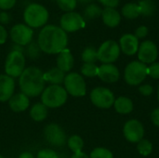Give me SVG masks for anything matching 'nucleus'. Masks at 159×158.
<instances>
[{"instance_id":"obj_1","label":"nucleus","mask_w":159,"mask_h":158,"mask_svg":"<svg viewBox=\"0 0 159 158\" xmlns=\"http://www.w3.org/2000/svg\"><path fill=\"white\" fill-rule=\"evenodd\" d=\"M37 44L46 54H59L67 47L68 35L60 26L45 25L38 34Z\"/></svg>"},{"instance_id":"obj_2","label":"nucleus","mask_w":159,"mask_h":158,"mask_svg":"<svg viewBox=\"0 0 159 158\" xmlns=\"http://www.w3.org/2000/svg\"><path fill=\"white\" fill-rule=\"evenodd\" d=\"M44 73L35 66L24 69L19 77V86L21 93L29 98H34L42 94L45 89Z\"/></svg>"},{"instance_id":"obj_3","label":"nucleus","mask_w":159,"mask_h":158,"mask_svg":"<svg viewBox=\"0 0 159 158\" xmlns=\"http://www.w3.org/2000/svg\"><path fill=\"white\" fill-rule=\"evenodd\" d=\"M49 18L48 10L39 3L29 4L23 11V20L26 25L32 29L43 28Z\"/></svg>"},{"instance_id":"obj_4","label":"nucleus","mask_w":159,"mask_h":158,"mask_svg":"<svg viewBox=\"0 0 159 158\" xmlns=\"http://www.w3.org/2000/svg\"><path fill=\"white\" fill-rule=\"evenodd\" d=\"M68 93L60 85H49L41 94V102L48 108H59L65 104Z\"/></svg>"},{"instance_id":"obj_5","label":"nucleus","mask_w":159,"mask_h":158,"mask_svg":"<svg viewBox=\"0 0 159 158\" xmlns=\"http://www.w3.org/2000/svg\"><path fill=\"white\" fill-rule=\"evenodd\" d=\"M5 74L12 78L20 77L25 69V57L22 51L12 49L5 61Z\"/></svg>"},{"instance_id":"obj_6","label":"nucleus","mask_w":159,"mask_h":158,"mask_svg":"<svg viewBox=\"0 0 159 158\" xmlns=\"http://www.w3.org/2000/svg\"><path fill=\"white\" fill-rule=\"evenodd\" d=\"M147 68L148 67L141 61H131L125 68V72H124L125 81L130 86L140 85L145 80L146 76L148 75Z\"/></svg>"},{"instance_id":"obj_7","label":"nucleus","mask_w":159,"mask_h":158,"mask_svg":"<svg viewBox=\"0 0 159 158\" xmlns=\"http://www.w3.org/2000/svg\"><path fill=\"white\" fill-rule=\"evenodd\" d=\"M63 86L68 94L73 97H83L87 93L84 77L78 73H69L65 75Z\"/></svg>"},{"instance_id":"obj_8","label":"nucleus","mask_w":159,"mask_h":158,"mask_svg":"<svg viewBox=\"0 0 159 158\" xmlns=\"http://www.w3.org/2000/svg\"><path fill=\"white\" fill-rule=\"evenodd\" d=\"M9 35L15 45L25 47L32 42L34 37V30L25 23H17L11 27Z\"/></svg>"},{"instance_id":"obj_9","label":"nucleus","mask_w":159,"mask_h":158,"mask_svg":"<svg viewBox=\"0 0 159 158\" xmlns=\"http://www.w3.org/2000/svg\"><path fill=\"white\" fill-rule=\"evenodd\" d=\"M98 61L103 64L115 62L120 55V47L114 40H107L103 42L97 50Z\"/></svg>"},{"instance_id":"obj_10","label":"nucleus","mask_w":159,"mask_h":158,"mask_svg":"<svg viewBox=\"0 0 159 158\" xmlns=\"http://www.w3.org/2000/svg\"><path fill=\"white\" fill-rule=\"evenodd\" d=\"M90 101L98 108L108 109L114 105L115 96L109 88L98 87L91 90Z\"/></svg>"},{"instance_id":"obj_11","label":"nucleus","mask_w":159,"mask_h":158,"mask_svg":"<svg viewBox=\"0 0 159 158\" xmlns=\"http://www.w3.org/2000/svg\"><path fill=\"white\" fill-rule=\"evenodd\" d=\"M44 136L46 141L52 146L62 147L67 143V136L61 126L50 123L44 129Z\"/></svg>"},{"instance_id":"obj_12","label":"nucleus","mask_w":159,"mask_h":158,"mask_svg":"<svg viewBox=\"0 0 159 158\" xmlns=\"http://www.w3.org/2000/svg\"><path fill=\"white\" fill-rule=\"evenodd\" d=\"M60 27L65 33H74L85 27V20L77 12H66L60 19Z\"/></svg>"},{"instance_id":"obj_13","label":"nucleus","mask_w":159,"mask_h":158,"mask_svg":"<svg viewBox=\"0 0 159 158\" xmlns=\"http://www.w3.org/2000/svg\"><path fill=\"white\" fill-rule=\"evenodd\" d=\"M123 132L127 141L132 143H138L143 138L144 129L140 121L131 119L125 124Z\"/></svg>"},{"instance_id":"obj_14","label":"nucleus","mask_w":159,"mask_h":158,"mask_svg":"<svg viewBox=\"0 0 159 158\" xmlns=\"http://www.w3.org/2000/svg\"><path fill=\"white\" fill-rule=\"evenodd\" d=\"M158 50L156 44L150 40L143 42L138 49V59L141 62L146 63H154L157 59Z\"/></svg>"},{"instance_id":"obj_15","label":"nucleus","mask_w":159,"mask_h":158,"mask_svg":"<svg viewBox=\"0 0 159 158\" xmlns=\"http://www.w3.org/2000/svg\"><path fill=\"white\" fill-rule=\"evenodd\" d=\"M15 91V80L6 74H0V102H8L14 95Z\"/></svg>"},{"instance_id":"obj_16","label":"nucleus","mask_w":159,"mask_h":158,"mask_svg":"<svg viewBox=\"0 0 159 158\" xmlns=\"http://www.w3.org/2000/svg\"><path fill=\"white\" fill-rule=\"evenodd\" d=\"M97 76H99V78L105 83H116L119 79L120 73L116 65L107 63L99 67Z\"/></svg>"},{"instance_id":"obj_17","label":"nucleus","mask_w":159,"mask_h":158,"mask_svg":"<svg viewBox=\"0 0 159 158\" xmlns=\"http://www.w3.org/2000/svg\"><path fill=\"white\" fill-rule=\"evenodd\" d=\"M120 50L126 55L132 56L138 52L139 49V40L134 34H126L120 38Z\"/></svg>"},{"instance_id":"obj_18","label":"nucleus","mask_w":159,"mask_h":158,"mask_svg":"<svg viewBox=\"0 0 159 158\" xmlns=\"http://www.w3.org/2000/svg\"><path fill=\"white\" fill-rule=\"evenodd\" d=\"M8 106L15 113L24 112L30 106V98L21 92L14 94L8 101Z\"/></svg>"},{"instance_id":"obj_19","label":"nucleus","mask_w":159,"mask_h":158,"mask_svg":"<svg viewBox=\"0 0 159 158\" xmlns=\"http://www.w3.org/2000/svg\"><path fill=\"white\" fill-rule=\"evenodd\" d=\"M56 63H57V68H59L63 73H67L70 72L74 67L75 59L71 51L65 48L64 50H62L58 54Z\"/></svg>"},{"instance_id":"obj_20","label":"nucleus","mask_w":159,"mask_h":158,"mask_svg":"<svg viewBox=\"0 0 159 158\" xmlns=\"http://www.w3.org/2000/svg\"><path fill=\"white\" fill-rule=\"evenodd\" d=\"M102 21L108 27H116L121 20V16L117 10L113 7H105L102 12Z\"/></svg>"},{"instance_id":"obj_21","label":"nucleus","mask_w":159,"mask_h":158,"mask_svg":"<svg viewBox=\"0 0 159 158\" xmlns=\"http://www.w3.org/2000/svg\"><path fill=\"white\" fill-rule=\"evenodd\" d=\"M65 73L61 71L59 68L54 67L44 73V80L47 83H49L50 85H60L63 84L64 78H65Z\"/></svg>"},{"instance_id":"obj_22","label":"nucleus","mask_w":159,"mask_h":158,"mask_svg":"<svg viewBox=\"0 0 159 158\" xmlns=\"http://www.w3.org/2000/svg\"><path fill=\"white\" fill-rule=\"evenodd\" d=\"M48 107L42 102H36L30 108V117L35 122H42L48 116Z\"/></svg>"},{"instance_id":"obj_23","label":"nucleus","mask_w":159,"mask_h":158,"mask_svg":"<svg viewBox=\"0 0 159 158\" xmlns=\"http://www.w3.org/2000/svg\"><path fill=\"white\" fill-rule=\"evenodd\" d=\"M114 107L118 114L128 115L133 110V102L129 98L119 97L116 100H115Z\"/></svg>"},{"instance_id":"obj_24","label":"nucleus","mask_w":159,"mask_h":158,"mask_svg":"<svg viewBox=\"0 0 159 158\" xmlns=\"http://www.w3.org/2000/svg\"><path fill=\"white\" fill-rule=\"evenodd\" d=\"M122 14L127 19L132 20L138 18L141 15V9L139 5L135 3H129L122 7Z\"/></svg>"},{"instance_id":"obj_25","label":"nucleus","mask_w":159,"mask_h":158,"mask_svg":"<svg viewBox=\"0 0 159 158\" xmlns=\"http://www.w3.org/2000/svg\"><path fill=\"white\" fill-rule=\"evenodd\" d=\"M67 145L74 154H77L82 152L84 147V141L79 135H72L67 139Z\"/></svg>"},{"instance_id":"obj_26","label":"nucleus","mask_w":159,"mask_h":158,"mask_svg":"<svg viewBox=\"0 0 159 158\" xmlns=\"http://www.w3.org/2000/svg\"><path fill=\"white\" fill-rule=\"evenodd\" d=\"M82 61L85 63H95L98 61L97 50L93 47H87L81 55Z\"/></svg>"},{"instance_id":"obj_27","label":"nucleus","mask_w":159,"mask_h":158,"mask_svg":"<svg viewBox=\"0 0 159 158\" xmlns=\"http://www.w3.org/2000/svg\"><path fill=\"white\" fill-rule=\"evenodd\" d=\"M81 74L87 77H95L98 75L99 67L95 63H84L80 69Z\"/></svg>"},{"instance_id":"obj_28","label":"nucleus","mask_w":159,"mask_h":158,"mask_svg":"<svg viewBox=\"0 0 159 158\" xmlns=\"http://www.w3.org/2000/svg\"><path fill=\"white\" fill-rule=\"evenodd\" d=\"M137 150L138 152L143 156H149L152 151H153V144L152 142H150L148 140H144L143 139L142 141H140L138 142V145H137Z\"/></svg>"},{"instance_id":"obj_29","label":"nucleus","mask_w":159,"mask_h":158,"mask_svg":"<svg viewBox=\"0 0 159 158\" xmlns=\"http://www.w3.org/2000/svg\"><path fill=\"white\" fill-rule=\"evenodd\" d=\"M56 3L60 9L66 12L74 11L77 5V0H56Z\"/></svg>"},{"instance_id":"obj_30","label":"nucleus","mask_w":159,"mask_h":158,"mask_svg":"<svg viewBox=\"0 0 159 158\" xmlns=\"http://www.w3.org/2000/svg\"><path fill=\"white\" fill-rule=\"evenodd\" d=\"M89 158H114V156L110 150L103 147H98L90 153Z\"/></svg>"},{"instance_id":"obj_31","label":"nucleus","mask_w":159,"mask_h":158,"mask_svg":"<svg viewBox=\"0 0 159 158\" xmlns=\"http://www.w3.org/2000/svg\"><path fill=\"white\" fill-rule=\"evenodd\" d=\"M102 10L101 9V7L95 4H90L89 5L86 9H85V16L88 19H95L99 16L102 15Z\"/></svg>"},{"instance_id":"obj_32","label":"nucleus","mask_w":159,"mask_h":158,"mask_svg":"<svg viewBox=\"0 0 159 158\" xmlns=\"http://www.w3.org/2000/svg\"><path fill=\"white\" fill-rule=\"evenodd\" d=\"M26 53L27 56L31 59H37L40 56V53L42 52L38 44L35 42H31L28 46H26Z\"/></svg>"},{"instance_id":"obj_33","label":"nucleus","mask_w":159,"mask_h":158,"mask_svg":"<svg viewBox=\"0 0 159 158\" xmlns=\"http://www.w3.org/2000/svg\"><path fill=\"white\" fill-rule=\"evenodd\" d=\"M140 9H141V14L149 16L152 15L155 11V5L151 0H143L139 4Z\"/></svg>"},{"instance_id":"obj_34","label":"nucleus","mask_w":159,"mask_h":158,"mask_svg":"<svg viewBox=\"0 0 159 158\" xmlns=\"http://www.w3.org/2000/svg\"><path fill=\"white\" fill-rule=\"evenodd\" d=\"M36 158H59L58 154L51 149H41L38 151Z\"/></svg>"},{"instance_id":"obj_35","label":"nucleus","mask_w":159,"mask_h":158,"mask_svg":"<svg viewBox=\"0 0 159 158\" xmlns=\"http://www.w3.org/2000/svg\"><path fill=\"white\" fill-rule=\"evenodd\" d=\"M147 74L154 79H159V62H154L147 68Z\"/></svg>"},{"instance_id":"obj_36","label":"nucleus","mask_w":159,"mask_h":158,"mask_svg":"<svg viewBox=\"0 0 159 158\" xmlns=\"http://www.w3.org/2000/svg\"><path fill=\"white\" fill-rule=\"evenodd\" d=\"M17 0H0V9L6 11L11 9L16 5Z\"/></svg>"},{"instance_id":"obj_37","label":"nucleus","mask_w":159,"mask_h":158,"mask_svg":"<svg viewBox=\"0 0 159 158\" xmlns=\"http://www.w3.org/2000/svg\"><path fill=\"white\" fill-rule=\"evenodd\" d=\"M153 87L149 84H144L139 87V91L143 96H150L153 93Z\"/></svg>"},{"instance_id":"obj_38","label":"nucleus","mask_w":159,"mask_h":158,"mask_svg":"<svg viewBox=\"0 0 159 158\" xmlns=\"http://www.w3.org/2000/svg\"><path fill=\"white\" fill-rule=\"evenodd\" d=\"M148 34V28L146 26H140L136 31H135V36L139 39V38H143L147 35Z\"/></svg>"},{"instance_id":"obj_39","label":"nucleus","mask_w":159,"mask_h":158,"mask_svg":"<svg viewBox=\"0 0 159 158\" xmlns=\"http://www.w3.org/2000/svg\"><path fill=\"white\" fill-rule=\"evenodd\" d=\"M7 36H8V34H7V29L3 25L0 24V45H3L7 42Z\"/></svg>"},{"instance_id":"obj_40","label":"nucleus","mask_w":159,"mask_h":158,"mask_svg":"<svg viewBox=\"0 0 159 158\" xmlns=\"http://www.w3.org/2000/svg\"><path fill=\"white\" fill-rule=\"evenodd\" d=\"M99 2L103 6H105L106 7H113V8L117 7L119 4V0H99Z\"/></svg>"},{"instance_id":"obj_41","label":"nucleus","mask_w":159,"mask_h":158,"mask_svg":"<svg viewBox=\"0 0 159 158\" xmlns=\"http://www.w3.org/2000/svg\"><path fill=\"white\" fill-rule=\"evenodd\" d=\"M10 20V16L7 11H1L0 12V24H7Z\"/></svg>"},{"instance_id":"obj_42","label":"nucleus","mask_w":159,"mask_h":158,"mask_svg":"<svg viewBox=\"0 0 159 158\" xmlns=\"http://www.w3.org/2000/svg\"><path fill=\"white\" fill-rule=\"evenodd\" d=\"M151 120L157 127H159V108L155 109L151 115Z\"/></svg>"},{"instance_id":"obj_43","label":"nucleus","mask_w":159,"mask_h":158,"mask_svg":"<svg viewBox=\"0 0 159 158\" xmlns=\"http://www.w3.org/2000/svg\"><path fill=\"white\" fill-rule=\"evenodd\" d=\"M71 158H89V156L87 154H85L83 152H80V153H77V154H74Z\"/></svg>"},{"instance_id":"obj_44","label":"nucleus","mask_w":159,"mask_h":158,"mask_svg":"<svg viewBox=\"0 0 159 158\" xmlns=\"http://www.w3.org/2000/svg\"><path fill=\"white\" fill-rule=\"evenodd\" d=\"M19 158H34V156L30 152H23L19 156Z\"/></svg>"},{"instance_id":"obj_45","label":"nucleus","mask_w":159,"mask_h":158,"mask_svg":"<svg viewBox=\"0 0 159 158\" xmlns=\"http://www.w3.org/2000/svg\"><path fill=\"white\" fill-rule=\"evenodd\" d=\"M79 2H81V3H89V2H91L92 0H78Z\"/></svg>"},{"instance_id":"obj_46","label":"nucleus","mask_w":159,"mask_h":158,"mask_svg":"<svg viewBox=\"0 0 159 158\" xmlns=\"http://www.w3.org/2000/svg\"><path fill=\"white\" fill-rule=\"evenodd\" d=\"M157 98H158V102H159V87H158V92H157Z\"/></svg>"},{"instance_id":"obj_47","label":"nucleus","mask_w":159,"mask_h":158,"mask_svg":"<svg viewBox=\"0 0 159 158\" xmlns=\"http://www.w3.org/2000/svg\"><path fill=\"white\" fill-rule=\"evenodd\" d=\"M0 158H4V157H3V156H2L0 155Z\"/></svg>"}]
</instances>
